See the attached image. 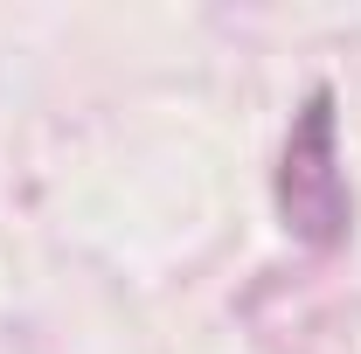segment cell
Here are the masks:
<instances>
[{
  "instance_id": "cell-1",
  "label": "cell",
  "mask_w": 361,
  "mask_h": 354,
  "mask_svg": "<svg viewBox=\"0 0 361 354\" xmlns=\"http://www.w3.org/2000/svg\"><path fill=\"white\" fill-rule=\"evenodd\" d=\"M278 222L334 250L348 236V174H341V133H334V90H313L292 118V133L278 146Z\"/></svg>"
}]
</instances>
